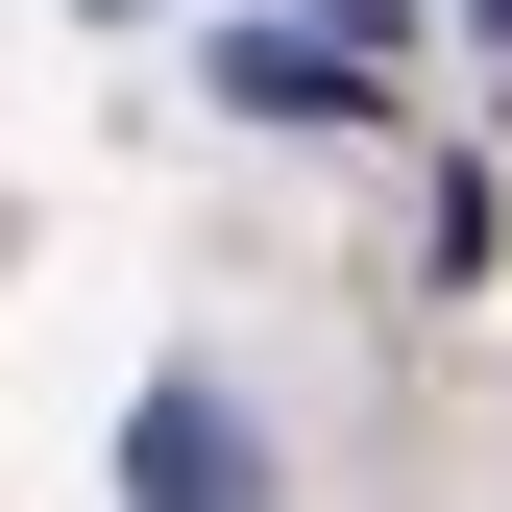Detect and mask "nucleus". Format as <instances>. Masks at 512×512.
<instances>
[{
    "label": "nucleus",
    "instance_id": "nucleus-1",
    "mask_svg": "<svg viewBox=\"0 0 512 512\" xmlns=\"http://www.w3.org/2000/svg\"><path fill=\"white\" fill-rule=\"evenodd\" d=\"M122 488H147V512H269V488H244V415H220V391H147Z\"/></svg>",
    "mask_w": 512,
    "mask_h": 512
},
{
    "label": "nucleus",
    "instance_id": "nucleus-2",
    "mask_svg": "<svg viewBox=\"0 0 512 512\" xmlns=\"http://www.w3.org/2000/svg\"><path fill=\"white\" fill-rule=\"evenodd\" d=\"M220 98H244V122H366V74H342V49H269V25L220 49Z\"/></svg>",
    "mask_w": 512,
    "mask_h": 512
}]
</instances>
